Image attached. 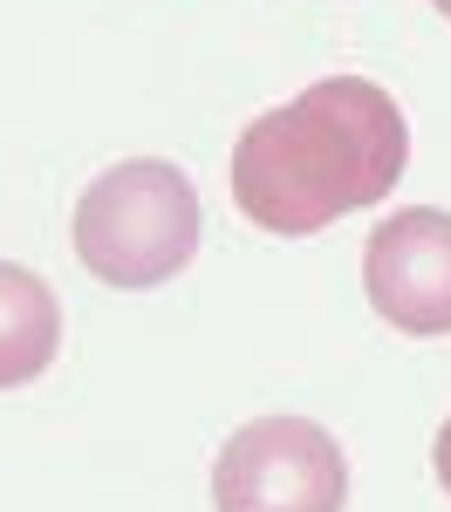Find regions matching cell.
<instances>
[{
    "mask_svg": "<svg viewBox=\"0 0 451 512\" xmlns=\"http://www.w3.org/2000/svg\"><path fill=\"white\" fill-rule=\"evenodd\" d=\"M410 164V123L390 89L363 76H322L294 103L253 117L233 144V205L260 233L308 239L397 192Z\"/></svg>",
    "mask_w": 451,
    "mask_h": 512,
    "instance_id": "obj_1",
    "label": "cell"
},
{
    "mask_svg": "<svg viewBox=\"0 0 451 512\" xmlns=\"http://www.w3.org/2000/svg\"><path fill=\"white\" fill-rule=\"evenodd\" d=\"M205 239L199 192L178 164L123 158L76 198V260L103 287H164L192 267Z\"/></svg>",
    "mask_w": 451,
    "mask_h": 512,
    "instance_id": "obj_2",
    "label": "cell"
},
{
    "mask_svg": "<svg viewBox=\"0 0 451 512\" xmlns=\"http://www.w3.org/2000/svg\"><path fill=\"white\" fill-rule=\"evenodd\" d=\"M349 458L308 417H253L212 458L219 512H342Z\"/></svg>",
    "mask_w": 451,
    "mask_h": 512,
    "instance_id": "obj_3",
    "label": "cell"
},
{
    "mask_svg": "<svg viewBox=\"0 0 451 512\" xmlns=\"http://www.w3.org/2000/svg\"><path fill=\"white\" fill-rule=\"evenodd\" d=\"M369 308L404 335H451V212H390L363 253Z\"/></svg>",
    "mask_w": 451,
    "mask_h": 512,
    "instance_id": "obj_4",
    "label": "cell"
},
{
    "mask_svg": "<svg viewBox=\"0 0 451 512\" xmlns=\"http://www.w3.org/2000/svg\"><path fill=\"white\" fill-rule=\"evenodd\" d=\"M62 349V301L55 287L14 260H0V390L35 383Z\"/></svg>",
    "mask_w": 451,
    "mask_h": 512,
    "instance_id": "obj_5",
    "label": "cell"
},
{
    "mask_svg": "<svg viewBox=\"0 0 451 512\" xmlns=\"http://www.w3.org/2000/svg\"><path fill=\"white\" fill-rule=\"evenodd\" d=\"M431 465H438V485L451 492V417H445V431H438V444H431Z\"/></svg>",
    "mask_w": 451,
    "mask_h": 512,
    "instance_id": "obj_6",
    "label": "cell"
},
{
    "mask_svg": "<svg viewBox=\"0 0 451 512\" xmlns=\"http://www.w3.org/2000/svg\"><path fill=\"white\" fill-rule=\"evenodd\" d=\"M431 7H438V14H445V21H451V0H431Z\"/></svg>",
    "mask_w": 451,
    "mask_h": 512,
    "instance_id": "obj_7",
    "label": "cell"
}]
</instances>
